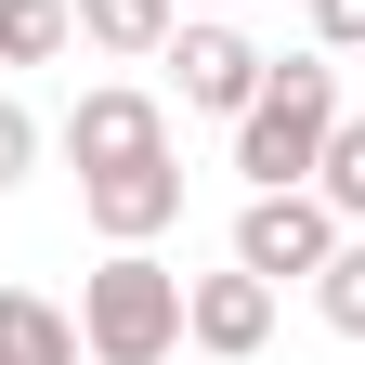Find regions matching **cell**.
Masks as SVG:
<instances>
[{"instance_id":"6da1fadb","label":"cell","mask_w":365,"mask_h":365,"mask_svg":"<svg viewBox=\"0 0 365 365\" xmlns=\"http://www.w3.org/2000/svg\"><path fill=\"white\" fill-rule=\"evenodd\" d=\"M78 352L91 365H170L182 352V274L157 248H105V274L78 287Z\"/></svg>"},{"instance_id":"7a4b0ae2","label":"cell","mask_w":365,"mask_h":365,"mask_svg":"<svg viewBox=\"0 0 365 365\" xmlns=\"http://www.w3.org/2000/svg\"><path fill=\"white\" fill-rule=\"evenodd\" d=\"M327 130H339V66L327 53H300V66H274L248 91V118H235V170L261 182H313V157H327Z\"/></svg>"},{"instance_id":"3957f363","label":"cell","mask_w":365,"mask_h":365,"mask_svg":"<svg viewBox=\"0 0 365 365\" xmlns=\"http://www.w3.org/2000/svg\"><path fill=\"white\" fill-rule=\"evenodd\" d=\"M339 235H352V222H339L327 196H313V182H274V196H248V222H235V261L287 287V274H313Z\"/></svg>"},{"instance_id":"277c9868","label":"cell","mask_w":365,"mask_h":365,"mask_svg":"<svg viewBox=\"0 0 365 365\" xmlns=\"http://www.w3.org/2000/svg\"><path fill=\"white\" fill-rule=\"evenodd\" d=\"M78 209H91V235H105V248L170 235V222H182V170H170V144L130 157V170H78Z\"/></svg>"},{"instance_id":"5b68a950","label":"cell","mask_w":365,"mask_h":365,"mask_svg":"<svg viewBox=\"0 0 365 365\" xmlns=\"http://www.w3.org/2000/svg\"><path fill=\"white\" fill-rule=\"evenodd\" d=\"M157 144H170V118H157V91H130V78H105V91L66 105V157L78 170H130V157H157Z\"/></svg>"},{"instance_id":"8992f818","label":"cell","mask_w":365,"mask_h":365,"mask_svg":"<svg viewBox=\"0 0 365 365\" xmlns=\"http://www.w3.org/2000/svg\"><path fill=\"white\" fill-rule=\"evenodd\" d=\"M182 339L196 352H222V365H248L261 339H274V274H196V287H182Z\"/></svg>"},{"instance_id":"52a82bcc","label":"cell","mask_w":365,"mask_h":365,"mask_svg":"<svg viewBox=\"0 0 365 365\" xmlns=\"http://www.w3.org/2000/svg\"><path fill=\"white\" fill-rule=\"evenodd\" d=\"M170 66H182V105H209V118H248V91L274 78V53H248L235 26H170Z\"/></svg>"},{"instance_id":"ba28073f","label":"cell","mask_w":365,"mask_h":365,"mask_svg":"<svg viewBox=\"0 0 365 365\" xmlns=\"http://www.w3.org/2000/svg\"><path fill=\"white\" fill-rule=\"evenodd\" d=\"M0 365H78V313H53L39 287H0Z\"/></svg>"},{"instance_id":"9c48e42d","label":"cell","mask_w":365,"mask_h":365,"mask_svg":"<svg viewBox=\"0 0 365 365\" xmlns=\"http://www.w3.org/2000/svg\"><path fill=\"white\" fill-rule=\"evenodd\" d=\"M170 0H78V39L91 53H118V66H144V53H170Z\"/></svg>"},{"instance_id":"30bf717a","label":"cell","mask_w":365,"mask_h":365,"mask_svg":"<svg viewBox=\"0 0 365 365\" xmlns=\"http://www.w3.org/2000/svg\"><path fill=\"white\" fill-rule=\"evenodd\" d=\"M313 313H327L339 339H365V235H339L327 261H313Z\"/></svg>"},{"instance_id":"8fae6325","label":"cell","mask_w":365,"mask_h":365,"mask_svg":"<svg viewBox=\"0 0 365 365\" xmlns=\"http://www.w3.org/2000/svg\"><path fill=\"white\" fill-rule=\"evenodd\" d=\"M313 196H327L339 222H365V118H339V130H327V157H313Z\"/></svg>"},{"instance_id":"7c38bea8","label":"cell","mask_w":365,"mask_h":365,"mask_svg":"<svg viewBox=\"0 0 365 365\" xmlns=\"http://www.w3.org/2000/svg\"><path fill=\"white\" fill-rule=\"evenodd\" d=\"M66 53V0H0V66H53Z\"/></svg>"},{"instance_id":"4fadbf2b","label":"cell","mask_w":365,"mask_h":365,"mask_svg":"<svg viewBox=\"0 0 365 365\" xmlns=\"http://www.w3.org/2000/svg\"><path fill=\"white\" fill-rule=\"evenodd\" d=\"M26 157H39V118L14 105V91H0V196H14V182H26Z\"/></svg>"},{"instance_id":"5bb4252c","label":"cell","mask_w":365,"mask_h":365,"mask_svg":"<svg viewBox=\"0 0 365 365\" xmlns=\"http://www.w3.org/2000/svg\"><path fill=\"white\" fill-rule=\"evenodd\" d=\"M313 39L327 53H365V0H313Z\"/></svg>"},{"instance_id":"9a60e30c","label":"cell","mask_w":365,"mask_h":365,"mask_svg":"<svg viewBox=\"0 0 365 365\" xmlns=\"http://www.w3.org/2000/svg\"><path fill=\"white\" fill-rule=\"evenodd\" d=\"M170 14H209V0H170Z\"/></svg>"}]
</instances>
